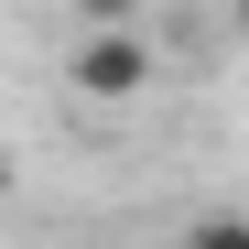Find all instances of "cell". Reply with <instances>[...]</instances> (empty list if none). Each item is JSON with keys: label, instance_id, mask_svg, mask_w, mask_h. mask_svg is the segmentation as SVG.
I'll list each match as a JSON object with an SVG mask.
<instances>
[{"label": "cell", "instance_id": "cell-1", "mask_svg": "<svg viewBox=\"0 0 249 249\" xmlns=\"http://www.w3.org/2000/svg\"><path fill=\"white\" fill-rule=\"evenodd\" d=\"M76 87H87V98H141L152 87L141 33H87V44H76Z\"/></svg>", "mask_w": 249, "mask_h": 249}, {"label": "cell", "instance_id": "cell-2", "mask_svg": "<svg viewBox=\"0 0 249 249\" xmlns=\"http://www.w3.org/2000/svg\"><path fill=\"white\" fill-rule=\"evenodd\" d=\"M174 249H249V217H206V228H184Z\"/></svg>", "mask_w": 249, "mask_h": 249}, {"label": "cell", "instance_id": "cell-3", "mask_svg": "<svg viewBox=\"0 0 249 249\" xmlns=\"http://www.w3.org/2000/svg\"><path fill=\"white\" fill-rule=\"evenodd\" d=\"M76 11H87V33H130V11H141V0H76Z\"/></svg>", "mask_w": 249, "mask_h": 249}, {"label": "cell", "instance_id": "cell-4", "mask_svg": "<svg viewBox=\"0 0 249 249\" xmlns=\"http://www.w3.org/2000/svg\"><path fill=\"white\" fill-rule=\"evenodd\" d=\"M0 184H11V162H0Z\"/></svg>", "mask_w": 249, "mask_h": 249}]
</instances>
